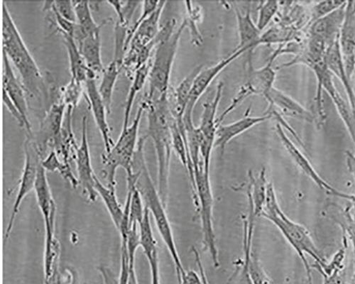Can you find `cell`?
I'll return each mask as SVG.
<instances>
[{"mask_svg":"<svg viewBox=\"0 0 355 284\" xmlns=\"http://www.w3.org/2000/svg\"><path fill=\"white\" fill-rule=\"evenodd\" d=\"M3 52L21 77L28 107L31 106L40 121L44 117L53 98L40 69L28 51L6 2L3 3Z\"/></svg>","mask_w":355,"mask_h":284,"instance_id":"obj_1","label":"cell"},{"mask_svg":"<svg viewBox=\"0 0 355 284\" xmlns=\"http://www.w3.org/2000/svg\"><path fill=\"white\" fill-rule=\"evenodd\" d=\"M147 111L148 134L153 141L158 163V193L167 205L168 177L173 150L171 124L173 119L168 94L153 101L144 100Z\"/></svg>","mask_w":355,"mask_h":284,"instance_id":"obj_2","label":"cell"},{"mask_svg":"<svg viewBox=\"0 0 355 284\" xmlns=\"http://www.w3.org/2000/svg\"><path fill=\"white\" fill-rule=\"evenodd\" d=\"M261 216L277 227L287 242L297 253L306 269L308 284H313L311 267L308 263L306 254L311 256L315 263L318 265H322L327 261L317 248L307 229L304 225L291 220L283 212L272 182L268 184Z\"/></svg>","mask_w":355,"mask_h":284,"instance_id":"obj_3","label":"cell"},{"mask_svg":"<svg viewBox=\"0 0 355 284\" xmlns=\"http://www.w3.org/2000/svg\"><path fill=\"white\" fill-rule=\"evenodd\" d=\"M175 19L168 20L157 35L158 43L151 61L149 75L150 88L145 100L153 101L168 94L171 74L175 57L179 48L182 33L186 28L183 21L180 28L174 31Z\"/></svg>","mask_w":355,"mask_h":284,"instance_id":"obj_4","label":"cell"},{"mask_svg":"<svg viewBox=\"0 0 355 284\" xmlns=\"http://www.w3.org/2000/svg\"><path fill=\"white\" fill-rule=\"evenodd\" d=\"M143 148L144 145H139L135 157V161L140 166L138 169L139 176L137 181V188L145 202V206L149 208L155 219L158 231L175 265L178 281H180L185 276L187 272L175 247L171 227L165 211L166 207L148 170Z\"/></svg>","mask_w":355,"mask_h":284,"instance_id":"obj_5","label":"cell"},{"mask_svg":"<svg viewBox=\"0 0 355 284\" xmlns=\"http://www.w3.org/2000/svg\"><path fill=\"white\" fill-rule=\"evenodd\" d=\"M145 106L141 103L139 107L135 118L131 125L123 129L116 143L108 152L102 156L103 175L107 185L115 189L116 172L119 168L125 170L127 177L134 174V160L139 144V130Z\"/></svg>","mask_w":355,"mask_h":284,"instance_id":"obj_6","label":"cell"},{"mask_svg":"<svg viewBox=\"0 0 355 284\" xmlns=\"http://www.w3.org/2000/svg\"><path fill=\"white\" fill-rule=\"evenodd\" d=\"M195 202L200 218L202 239L205 247L209 250L215 267L220 266L218 250L214 226V195L210 175L203 172L202 166L194 173Z\"/></svg>","mask_w":355,"mask_h":284,"instance_id":"obj_7","label":"cell"},{"mask_svg":"<svg viewBox=\"0 0 355 284\" xmlns=\"http://www.w3.org/2000/svg\"><path fill=\"white\" fill-rule=\"evenodd\" d=\"M311 69L314 72L317 79L315 105L319 123L322 124L327 119L322 98V91H324L334 102L338 115L343 120L355 148V118L352 115L350 108L338 91L334 81V76L328 69L324 60L315 64Z\"/></svg>","mask_w":355,"mask_h":284,"instance_id":"obj_8","label":"cell"},{"mask_svg":"<svg viewBox=\"0 0 355 284\" xmlns=\"http://www.w3.org/2000/svg\"><path fill=\"white\" fill-rule=\"evenodd\" d=\"M283 46H279L272 55L270 62L264 66L254 69L250 64L248 80L242 85L232 99L230 105L223 112L218 118V126L222 125L225 118L236 107H239L248 98L254 96L268 94L273 88L277 73L273 69V63L277 57L282 52Z\"/></svg>","mask_w":355,"mask_h":284,"instance_id":"obj_9","label":"cell"},{"mask_svg":"<svg viewBox=\"0 0 355 284\" xmlns=\"http://www.w3.org/2000/svg\"><path fill=\"white\" fill-rule=\"evenodd\" d=\"M24 166L12 214L6 229V240L10 236L16 217L24 199L29 193L33 190H35L39 168L43 160L33 134H27L26 139L24 141Z\"/></svg>","mask_w":355,"mask_h":284,"instance_id":"obj_10","label":"cell"},{"mask_svg":"<svg viewBox=\"0 0 355 284\" xmlns=\"http://www.w3.org/2000/svg\"><path fill=\"white\" fill-rule=\"evenodd\" d=\"M76 162L78 173V181L83 188V193L89 201L95 202L98 193L96 190V175L92 166L90 148L87 139V119L84 116L82 119V138L76 154Z\"/></svg>","mask_w":355,"mask_h":284,"instance_id":"obj_11","label":"cell"},{"mask_svg":"<svg viewBox=\"0 0 355 284\" xmlns=\"http://www.w3.org/2000/svg\"><path fill=\"white\" fill-rule=\"evenodd\" d=\"M247 51L246 49L235 48L231 54L226 56V58L222 60L214 66L206 69L203 68L200 71L195 80L193 87L191 93L189 103L184 114V123L193 122V110L200 97L224 69L236 60H238L241 55Z\"/></svg>","mask_w":355,"mask_h":284,"instance_id":"obj_12","label":"cell"},{"mask_svg":"<svg viewBox=\"0 0 355 284\" xmlns=\"http://www.w3.org/2000/svg\"><path fill=\"white\" fill-rule=\"evenodd\" d=\"M275 130L282 141L284 148L288 153L292 160L299 166L302 172L308 177H309L320 188L327 191L333 195L343 199H346V200H348L349 202L351 201L350 199H352V194H347L338 190L320 177L309 160L301 152V150L295 145L293 142L286 135L282 126L277 123L275 127Z\"/></svg>","mask_w":355,"mask_h":284,"instance_id":"obj_13","label":"cell"},{"mask_svg":"<svg viewBox=\"0 0 355 284\" xmlns=\"http://www.w3.org/2000/svg\"><path fill=\"white\" fill-rule=\"evenodd\" d=\"M3 92L18 108L26 124L27 134H33L32 125L28 120V103L24 85L13 69L10 60L3 52Z\"/></svg>","mask_w":355,"mask_h":284,"instance_id":"obj_14","label":"cell"},{"mask_svg":"<svg viewBox=\"0 0 355 284\" xmlns=\"http://www.w3.org/2000/svg\"><path fill=\"white\" fill-rule=\"evenodd\" d=\"M85 96L90 105L96 125L101 134L105 152H108L114 145L111 130L107 123L109 116L107 107L100 95L96 79H88L85 84Z\"/></svg>","mask_w":355,"mask_h":284,"instance_id":"obj_15","label":"cell"},{"mask_svg":"<svg viewBox=\"0 0 355 284\" xmlns=\"http://www.w3.org/2000/svg\"><path fill=\"white\" fill-rule=\"evenodd\" d=\"M339 45L349 78L355 73V2H347Z\"/></svg>","mask_w":355,"mask_h":284,"instance_id":"obj_16","label":"cell"},{"mask_svg":"<svg viewBox=\"0 0 355 284\" xmlns=\"http://www.w3.org/2000/svg\"><path fill=\"white\" fill-rule=\"evenodd\" d=\"M264 98L269 107L276 109L282 116L311 123L315 121L309 110L277 88L274 87Z\"/></svg>","mask_w":355,"mask_h":284,"instance_id":"obj_17","label":"cell"},{"mask_svg":"<svg viewBox=\"0 0 355 284\" xmlns=\"http://www.w3.org/2000/svg\"><path fill=\"white\" fill-rule=\"evenodd\" d=\"M346 5L347 2L333 13L313 21L309 36L323 40L328 48L337 42L345 19Z\"/></svg>","mask_w":355,"mask_h":284,"instance_id":"obj_18","label":"cell"},{"mask_svg":"<svg viewBox=\"0 0 355 284\" xmlns=\"http://www.w3.org/2000/svg\"><path fill=\"white\" fill-rule=\"evenodd\" d=\"M272 119L269 114L257 117L246 116L245 118L228 125L218 127L214 148H218L223 155L226 146L236 136L245 133L254 126Z\"/></svg>","mask_w":355,"mask_h":284,"instance_id":"obj_19","label":"cell"},{"mask_svg":"<svg viewBox=\"0 0 355 284\" xmlns=\"http://www.w3.org/2000/svg\"><path fill=\"white\" fill-rule=\"evenodd\" d=\"M324 62L331 74L338 78L343 85L350 105V109L355 118V94L352 89L350 79L347 74L340 52L339 39L328 48L324 56Z\"/></svg>","mask_w":355,"mask_h":284,"instance_id":"obj_20","label":"cell"},{"mask_svg":"<svg viewBox=\"0 0 355 284\" xmlns=\"http://www.w3.org/2000/svg\"><path fill=\"white\" fill-rule=\"evenodd\" d=\"M234 12L239 35V44L236 48L246 49L248 51L260 45L261 32L252 19L250 6L244 13L235 6Z\"/></svg>","mask_w":355,"mask_h":284,"instance_id":"obj_21","label":"cell"},{"mask_svg":"<svg viewBox=\"0 0 355 284\" xmlns=\"http://www.w3.org/2000/svg\"><path fill=\"white\" fill-rule=\"evenodd\" d=\"M76 23L73 37L77 42L80 43L88 36L101 32V28L107 22V20L98 24L95 21L90 3L87 1H73Z\"/></svg>","mask_w":355,"mask_h":284,"instance_id":"obj_22","label":"cell"},{"mask_svg":"<svg viewBox=\"0 0 355 284\" xmlns=\"http://www.w3.org/2000/svg\"><path fill=\"white\" fill-rule=\"evenodd\" d=\"M248 177L249 184L247 187L248 204L252 208L255 217L257 218L261 216L263 211L269 181L266 179L265 168H263L259 174L256 176L250 172Z\"/></svg>","mask_w":355,"mask_h":284,"instance_id":"obj_23","label":"cell"},{"mask_svg":"<svg viewBox=\"0 0 355 284\" xmlns=\"http://www.w3.org/2000/svg\"><path fill=\"white\" fill-rule=\"evenodd\" d=\"M223 88V82H218L214 98L203 105L200 123L198 127L204 137L215 141L218 127L217 112L222 98Z\"/></svg>","mask_w":355,"mask_h":284,"instance_id":"obj_24","label":"cell"},{"mask_svg":"<svg viewBox=\"0 0 355 284\" xmlns=\"http://www.w3.org/2000/svg\"><path fill=\"white\" fill-rule=\"evenodd\" d=\"M101 33H96L85 38L78 44L79 50L83 57L89 70L97 76L102 75L103 67L101 55Z\"/></svg>","mask_w":355,"mask_h":284,"instance_id":"obj_25","label":"cell"},{"mask_svg":"<svg viewBox=\"0 0 355 284\" xmlns=\"http://www.w3.org/2000/svg\"><path fill=\"white\" fill-rule=\"evenodd\" d=\"M63 37L67 50L70 64L71 79L85 84L90 70L88 69L76 40L72 36L58 32Z\"/></svg>","mask_w":355,"mask_h":284,"instance_id":"obj_26","label":"cell"},{"mask_svg":"<svg viewBox=\"0 0 355 284\" xmlns=\"http://www.w3.org/2000/svg\"><path fill=\"white\" fill-rule=\"evenodd\" d=\"M352 205L343 208L338 204H331L327 206L325 213L340 227L343 237L351 242L355 253V213H352Z\"/></svg>","mask_w":355,"mask_h":284,"instance_id":"obj_27","label":"cell"},{"mask_svg":"<svg viewBox=\"0 0 355 284\" xmlns=\"http://www.w3.org/2000/svg\"><path fill=\"white\" fill-rule=\"evenodd\" d=\"M123 69V64L112 60L105 68L102 75L98 91L100 95L107 107L108 114L111 112L112 96L118 77Z\"/></svg>","mask_w":355,"mask_h":284,"instance_id":"obj_28","label":"cell"},{"mask_svg":"<svg viewBox=\"0 0 355 284\" xmlns=\"http://www.w3.org/2000/svg\"><path fill=\"white\" fill-rule=\"evenodd\" d=\"M96 190L102 198L110 218L118 231L123 219L124 209L122 208L115 193V189L105 186L98 177L96 179Z\"/></svg>","mask_w":355,"mask_h":284,"instance_id":"obj_29","label":"cell"},{"mask_svg":"<svg viewBox=\"0 0 355 284\" xmlns=\"http://www.w3.org/2000/svg\"><path fill=\"white\" fill-rule=\"evenodd\" d=\"M151 60L140 67L133 76L132 82L125 102L123 129L129 127L133 104L137 94L141 91L148 79L151 69Z\"/></svg>","mask_w":355,"mask_h":284,"instance_id":"obj_30","label":"cell"},{"mask_svg":"<svg viewBox=\"0 0 355 284\" xmlns=\"http://www.w3.org/2000/svg\"><path fill=\"white\" fill-rule=\"evenodd\" d=\"M139 232L140 247L143 249L147 260L150 261L158 256V250L150 220V211L146 206L144 218L139 224Z\"/></svg>","mask_w":355,"mask_h":284,"instance_id":"obj_31","label":"cell"},{"mask_svg":"<svg viewBox=\"0 0 355 284\" xmlns=\"http://www.w3.org/2000/svg\"><path fill=\"white\" fill-rule=\"evenodd\" d=\"M42 164L44 168L49 172L60 173L73 188H76L79 185L78 179H76L72 173L70 165L65 164L62 161L55 151L50 152L42 160Z\"/></svg>","mask_w":355,"mask_h":284,"instance_id":"obj_32","label":"cell"},{"mask_svg":"<svg viewBox=\"0 0 355 284\" xmlns=\"http://www.w3.org/2000/svg\"><path fill=\"white\" fill-rule=\"evenodd\" d=\"M187 17L184 19L186 28H189L192 43L200 46L202 44V37L198 30L197 23L201 20L202 12L199 6H193L191 2H186Z\"/></svg>","mask_w":355,"mask_h":284,"instance_id":"obj_33","label":"cell"},{"mask_svg":"<svg viewBox=\"0 0 355 284\" xmlns=\"http://www.w3.org/2000/svg\"><path fill=\"white\" fill-rule=\"evenodd\" d=\"M243 245L244 259L234 274L233 284H254L250 273V264L253 254L252 243L245 242Z\"/></svg>","mask_w":355,"mask_h":284,"instance_id":"obj_34","label":"cell"},{"mask_svg":"<svg viewBox=\"0 0 355 284\" xmlns=\"http://www.w3.org/2000/svg\"><path fill=\"white\" fill-rule=\"evenodd\" d=\"M83 83L71 79L66 85L58 96V100L67 105V107L75 108L83 93Z\"/></svg>","mask_w":355,"mask_h":284,"instance_id":"obj_35","label":"cell"},{"mask_svg":"<svg viewBox=\"0 0 355 284\" xmlns=\"http://www.w3.org/2000/svg\"><path fill=\"white\" fill-rule=\"evenodd\" d=\"M279 5L277 1L261 2L258 6V18L257 25L262 32L271 22L279 11Z\"/></svg>","mask_w":355,"mask_h":284,"instance_id":"obj_36","label":"cell"},{"mask_svg":"<svg viewBox=\"0 0 355 284\" xmlns=\"http://www.w3.org/2000/svg\"><path fill=\"white\" fill-rule=\"evenodd\" d=\"M107 3L114 10L118 17L116 21L128 26L130 24L136 9L140 4L139 2L133 1H108Z\"/></svg>","mask_w":355,"mask_h":284,"instance_id":"obj_37","label":"cell"},{"mask_svg":"<svg viewBox=\"0 0 355 284\" xmlns=\"http://www.w3.org/2000/svg\"><path fill=\"white\" fill-rule=\"evenodd\" d=\"M145 213L143 206L142 196L137 186L134 189L130 206V229L134 224H139L142 221Z\"/></svg>","mask_w":355,"mask_h":284,"instance_id":"obj_38","label":"cell"},{"mask_svg":"<svg viewBox=\"0 0 355 284\" xmlns=\"http://www.w3.org/2000/svg\"><path fill=\"white\" fill-rule=\"evenodd\" d=\"M345 3L346 2L335 1V0L316 3L312 9L313 21H314L333 13Z\"/></svg>","mask_w":355,"mask_h":284,"instance_id":"obj_39","label":"cell"},{"mask_svg":"<svg viewBox=\"0 0 355 284\" xmlns=\"http://www.w3.org/2000/svg\"><path fill=\"white\" fill-rule=\"evenodd\" d=\"M250 273L254 284H271L270 278L254 254L250 260Z\"/></svg>","mask_w":355,"mask_h":284,"instance_id":"obj_40","label":"cell"},{"mask_svg":"<svg viewBox=\"0 0 355 284\" xmlns=\"http://www.w3.org/2000/svg\"><path fill=\"white\" fill-rule=\"evenodd\" d=\"M127 246L130 260V265H135L136 252L139 247H140L138 224H134L130 227L128 236Z\"/></svg>","mask_w":355,"mask_h":284,"instance_id":"obj_41","label":"cell"},{"mask_svg":"<svg viewBox=\"0 0 355 284\" xmlns=\"http://www.w3.org/2000/svg\"><path fill=\"white\" fill-rule=\"evenodd\" d=\"M53 6L58 12L67 19L76 23V17L73 1H54Z\"/></svg>","mask_w":355,"mask_h":284,"instance_id":"obj_42","label":"cell"},{"mask_svg":"<svg viewBox=\"0 0 355 284\" xmlns=\"http://www.w3.org/2000/svg\"><path fill=\"white\" fill-rule=\"evenodd\" d=\"M3 102L5 105L7 107L8 109L12 114V116L15 118L18 124L21 127H24L25 130L26 129V124L21 114L20 113L18 108L15 106V105L12 103V101L10 99L8 95L3 92Z\"/></svg>","mask_w":355,"mask_h":284,"instance_id":"obj_43","label":"cell"},{"mask_svg":"<svg viewBox=\"0 0 355 284\" xmlns=\"http://www.w3.org/2000/svg\"><path fill=\"white\" fill-rule=\"evenodd\" d=\"M323 278L322 284H347L345 269L338 271L331 275H321Z\"/></svg>","mask_w":355,"mask_h":284,"instance_id":"obj_44","label":"cell"},{"mask_svg":"<svg viewBox=\"0 0 355 284\" xmlns=\"http://www.w3.org/2000/svg\"><path fill=\"white\" fill-rule=\"evenodd\" d=\"M346 163L349 170V172L352 175L355 180V152H351L346 151ZM350 202L353 208L355 209V195H352V199Z\"/></svg>","mask_w":355,"mask_h":284,"instance_id":"obj_45","label":"cell"},{"mask_svg":"<svg viewBox=\"0 0 355 284\" xmlns=\"http://www.w3.org/2000/svg\"><path fill=\"white\" fill-rule=\"evenodd\" d=\"M148 263L150 264L151 271V284H160L159 256H156L155 258Z\"/></svg>","mask_w":355,"mask_h":284,"instance_id":"obj_46","label":"cell"},{"mask_svg":"<svg viewBox=\"0 0 355 284\" xmlns=\"http://www.w3.org/2000/svg\"><path fill=\"white\" fill-rule=\"evenodd\" d=\"M128 284H139L135 272V265H131Z\"/></svg>","mask_w":355,"mask_h":284,"instance_id":"obj_47","label":"cell"},{"mask_svg":"<svg viewBox=\"0 0 355 284\" xmlns=\"http://www.w3.org/2000/svg\"><path fill=\"white\" fill-rule=\"evenodd\" d=\"M53 284H62L61 276L60 274H59V272L56 274Z\"/></svg>","mask_w":355,"mask_h":284,"instance_id":"obj_48","label":"cell"},{"mask_svg":"<svg viewBox=\"0 0 355 284\" xmlns=\"http://www.w3.org/2000/svg\"><path fill=\"white\" fill-rule=\"evenodd\" d=\"M354 275L353 276L355 278V253H354Z\"/></svg>","mask_w":355,"mask_h":284,"instance_id":"obj_49","label":"cell"},{"mask_svg":"<svg viewBox=\"0 0 355 284\" xmlns=\"http://www.w3.org/2000/svg\"><path fill=\"white\" fill-rule=\"evenodd\" d=\"M351 284H355V278L353 276Z\"/></svg>","mask_w":355,"mask_h":284,"instance_id":"obj_50","label":"cell"}]
</instances>
